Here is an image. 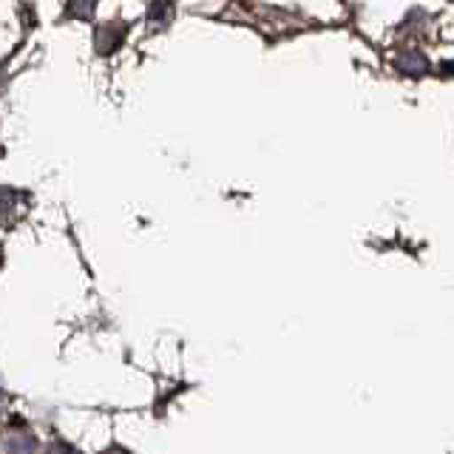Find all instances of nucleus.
I'll return each mask as SVG.
<instances>
[{"label": "nucleus", "mask_w": 454, "mask_h": 454, "mask_svg": "<svg viewBox=\"0 0 454 454\" xmlns=\"http://www.w3.org/2000/svg\"><path fill=\"white\" fill-rule=\"evenodd\" d=\"M128 35V23L122 20H114V23H106V26H99L97 28V35H94V43H97V51L99 54H108L114 49H120L122 46V40Z\"/></svg>", "instance_id": "f257e3e1"}, {"label": "nucleus", "mask_w": 454, "mask_h": 454, "mask_svg": "<svg viewBox=\"0 0 454 454\" xmlns=\"http://www.w3.org/2000/svg\"><path fill=\"white\" fill-rule=\"evenodd\" d=\"M23 210H26V193L0 188V224H12L14 219H20Z\"/></svg>", "instance_id": "f03ea898"}, {"label": "nucleus", "mask_w": 454, "mask_h": 454, "mask_svg": "<svg viewBox=\"0 0 454 454\" xmlns=\"http://www.w3.org/2000/svg\"><path fill=\"white\" fill-rule=\"evenodd\" d=\"M170 18H174V0H153L151 4V12H148V20H151V26L156 23V26H168L170 23Z\"/></svg>", "instance_id": "7ed1b4c3"}, {"label": "nucleus", "mask_w": 454, "mask_h": 454, "mask_svg": "<svg viewBox=\"0 0 454 454\" xmlns=\"http://www.w3.org/2000/svg\"><path fill=\"white\" fill-rule=\"evenodd\" d=\"M94 4H97V0H68L66 14H68V18H77V20H89L94 14Z\"/></svg>", "instance_id": "20e7f679"}, {"label": "nucleus", "mask_w": 454, "mask_h": 454, "mask_svg": "<svg viewBox=\"0 0 454 454\" xmlns=\"http://www.w3.org/2000/svg\"><path fill=\"white\" fill-rule=\"evenodd\" d=\"M4 82H6V71H4V66H0V91H4Z\"/></svg>", "instance_id": "39448f33"}]
</instances>
